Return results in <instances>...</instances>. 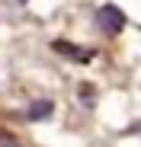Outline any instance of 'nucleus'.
<instances>
[{"label": "nucleus", "mask_w": 141, "mask_h": 147, "mask_svg": "<svg viewBox=\"0 0 141 147\" xmlns=\"http://www.w3.org/2000/svg\"><path fill=\"white\" fill-rule=\"evenodd\" d=\"M96 29L103 35H119L125 29V13L115 7V3H103L96 10Z\"/></svg>", "instance_id": "f257e3e1"}, {"label": "nucleus", "mask_w": 141, "mask_h": 147, "mask_svg": "<svg viewBox=\"0 0 141 147\" xmlns=\"http://www.w3.org/2000/svg\"><path fill=\"white\" fill-rule=\"evenodd\" d=\"M52 48H55L58 55H64V58H70V61H77V64H87V61L96 58V51H93V48H80V45H74V42H64V38L52 42Z\"/></svg>", "instance_id": "f03ea898"}, {"label": "nucleus", "mask_w": 141, "mask_h": 147, "mask_svg": "<svg viewBox=\"0 0 141 147\" xmlns=\"http://www.w3.org/2000/svg\"><path fill=\"white\" fill-rule=\"evenodd\" d=\"M52 109H55L52 99H39V102H32V106L26 109V118H29V121H42V118L52 115Z\"/></svg>", "instance_id": "7ed1b4c3"}, {"label": "nucleus", "mask_w": 141, "mask_h": 147, "mask_svg": "<svg viewBox=\"0 0 141 147\" xmlns=\"http://www.w3.org/2000/svg\"><path fill=\"white\" fill-rule=\"evenodd\" d=\"M77 93H80V102H83L87 109H93V102H96V90H93V83H80Z\"/></svg>", "instance_id": "20e7f679"}, {"label": "nucleus", "mask_w": 141, "mask_h": 147, "mask_svg": "<svg viewBox=\"0 0 141 147\" xmlns=\"http://www.w3.org/2000/svg\"><path fill=\"white\" fill-rule=\"evenodd\" d=\"M0 147H22V144H19L13 134H0Z\"/></svg>", "instance_id": "39448f33"}]
</instances>
